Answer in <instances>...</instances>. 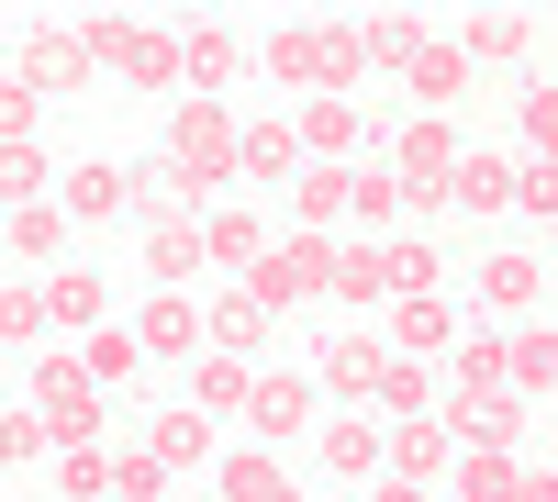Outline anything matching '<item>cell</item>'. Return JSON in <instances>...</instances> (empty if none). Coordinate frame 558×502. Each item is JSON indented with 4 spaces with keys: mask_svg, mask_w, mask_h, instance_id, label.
<instances>
[{
    "mask_svg": "<svg viewBox=\"0 0 558 502\" xmlns=\"http://www.w3.org/2000/svg\"><path fill=\"white\" fill-rule=\"evenodd\" d=\"M34 458H57L45 414H34V402H0V469H34Z\"/></svg>",
    "mask_w": 558,
    "mask_h": 502,
    "instance_id": "cell-35",
    "label": "cell"
},
{
    "mask_svg": "<svg viewBox=\"0 0 558 502\" xmlns=\"http://www.w3.org/2000/svg\"><path fill=\"white\" fill-rule=\"evenodd\" d=\"M391 179H402L413 212H447V201H458V123H447V112L402 123V134H391Z\"/></svg>",
    "mask_w": 558,
    "mask_h": 502,
    "instance_id": "cell-4",
    "label": "cell"
},
{
    "mask_svg": "<svg viewBox=\"0 0 558 502\" xmlns=\"http://www.w3.org/2000/svg\"><path fill=\"white\" fill-rule=\"evenodd\" d=\"M112 502H168V469H157V446H123V458H112Z\"/></svg>",
    "mask_w": 558,
    "mask_h": 502,
    "instance_id": "cell-43",
    "label": "cell"
},
{
    "mask_svg": "<svg viewBox=\"0 0 558 502\" xmlns=\"http://www.w3.org/2000/svg\"><path fill=\"white\" fill-rule=\"evenodd\" d=\"M336 302H347V313L391 302V257H380V235H368V246H336Z\"/></svg>",
    "mask_w": 558,
    "mask_h": 502,
    "instance_id": "cell-26",
    "label": "cell"
},
{
    "mask_svg": "<svg viewBox=\"0 0 558 502\" xmlns=\"http://www.w3.org/2000/svg\"><path fill=\"white\" fill-rule=\"evenodd\" d=\"M89 78V45L78 34H23V89L45 101V89H78Z\"/></svg>",
    "mask_w": 558,
    "mask_h": 502,
    "instance_id": "cell-20",
    "label": "cell"
},
{
    "mask_svg": "<svg viewBox=\"0 0 558 502\" xmlns=\"http://www.w3.org/2000/svg\"><path fill=\"white\" fill-rule=\"evenodd\" d=\"M0 146H34V89L0 78Z\"/></svg>",
    "mask_w": 558,
    "mask_h": 502,
    "instance_id": "cell-47",
    "label": "cell"
},
{
    "mask_svg": "<svg viewBox=\"0 0 558 502\" xmlns=\"http://www.w3.org/2000/svg\"><path fill=\"white\" fill-rule=\"evenodd\" d=\"M57 246H68V212H57V201L12 212V257H23V280H34V268H45V280H57Z\"/></svg>",
    "mask_w": 558,
    "mask_h": 502,
    "instance_id": "cell-29",
    "label": "cell"
},
{
    "mask_svg": "<svg viewBox=\"0 0 558 502\" xmlns=\"http://www.w3.org/2000/svg\"><path fill=\"white\" fill-rule=\"evenodd\" d=\"M268 325H279V313H257L246 291L213 302V346H223V357H257V369H268Z\"/></svg>",
    "mask_w": 558,
    "mask_h": 502,
    "instance_id": "cell-25",
    "label": "cell"
},
{
    "mask_svg": "<svg viewBox=\"0 0 558 502\" xmlns=\"http://www.w3.org/2000/svg\"><path fill=\"white\" fill-rule=\"evenodd\" d=\"M235 68H246V45L223 34V23H191V34H179V89H191V101H213Z\"/></svg>",
    "mask_w": 558,
    "mask_h": 502,
    "instance_id": "cell-10",
    "label": "cell"
},
{
    "mask_svg": "<svg viewBox=\"0 0 558 502\" xmlns=\"http://www.w3.org/2000/svg\"><path fill=\"white\" fill-rule=\"evenodd\" d=\"M380 257H391V302H425L436 291V246L425 235H380Z\"/></svg>",
    "mask_w": 558,
    "mask_h": 502,
    "instance_id": "cell-39",
    "label": "cell"
},
{
    "mask_svg": "<svg viewBox=\"0 0 558 502\" xmlns=\"http://www.w3.org/2000/svg\"><path fill=\"white\" fill-rule=\"evenodd\" d=\"M347 191H357V168H302V191H291L302 235H324V223H347Z\"/></svg>",
    "mask_w": 558,
    "mask_h": 502,
    "instance_id": "cell-31",
    "label": "cell"
},
{
    "mask_svg": "<svg viewBox=\"0 0 558 502\" xmlns=\"http://www.w3.org/2000/svg\"><path fill=\"white\" fill-rule=\"evenodd\" d=\"M368 502H436L425 480H380V491H368Z\"/></svg>",
    "mask_w": 558,
    "mask_h": 502,
    "instance_id": "cell-49",
    "label": "cell"
},
{
    "mask_svg": "<svg viewBox=\"0 0 558 502\" xmlns=\"http://www.w3.org/2000/svg\"><path fill=\"white\" fill-rule=\"evenodd\" d=\"M380 346H391V357H447V346H458V302H447V291H425V302H391Z\"/></svg>",
    "mask_w": 558,
    "mask_h": 502,
    "instance_id": "cell-9",
    "label": "cell"
},
{
    "mask_svg": "<svg viewBox=\"0 0 558 502\" xmlns=\"http://www.w3.org/2000/svg\"><path fill=\"white\" fill-rule=\"evenodd\" d=\"M313 402H324V380H302V369H257V402H246V446H291V436L313 425Z\"/></svg>",
    "mask_w": 558,
    "mask_h": 502,
    "instance_id": "cell-7",
    "label": "cell"
},
{
    "mask_svg": "<svg viewBox=\"0 0 558 502\" xmlns=\"http://www.w3.org/2000/svg\"><path fill=\"white\" fill-rule=\"evenodd\" d=\"M402 78L425 89V101H458V89H470V45H436V34H425V57H413Z\"/></svg>",
    "mask_w": 558,
    "mask_h": 502,
    "instance_id": "cell-36",
    "label": "cell"
},
{
    "mask_svg": "<svg viewBox=\"0 0 558 502\" xmlns=\"http://www.w3.org/2000/svg\"><path fill=\"white\" fill-rule=\"evenodd\" d=\"M257 313H302L313 291H336V246H324V235H302V223H291V246H268L257 268H246V280H235Z\"/></svg>",
    "mask_w": 558,
    "mask_h": 502,
    "instance_id": "cell-5",
    "label": "cell"
},
{
    "mask_svg": "<svg viewBox=\"0 0 558 502\" xmlns=\"http://www.w3.org/2000/svg\"><path fill=\"white\" fill-rule=\"evenodd\" d=\"M447 369H458L447 402H502V391H514V346H502V335H458V346H447Z\"/></svg>",
    "mask_w": 558,
    "mask_h": 502,
    "instance_id": "cell-11",
    "label": "cell"
},
{
    "mask_svg": "<svg viewBox=\"0 0 558 502\" xmlns=\"http://www.w3.org/2000/svg\"><path fill=\"white\" fill-rule=\"evenodd\" d=\"M202 235H213V268H235V280H246V268L268 257V223H246V212H213Z\"/></svg>",
    "mask_w": 558,
    "mask_h": 502,
    "instance_id": "cell-37",
    "label": "cell"
},
{
    "mask_svg": "<svg viewBox=\"0 0 558 502\" xmlns=\"http://www.w3.org/2000/svg\"><path fill=\"white\" fill-rule=\"evenodd\" d=\"M202 257H213V235H202L191 212H157V223H146V268H157V291H179Z\"/></svg>",
    "mask_w": 558,
    "mask_h": 502,
    "instance_id": "cell-17",
    "label": "cell"
},
{
    "mask_svg": "<svg viewBox=\"0 0 558 502\" xmlns=\"http://www.w3.org/2000/svg\"><path fill=\"white\" fill-rule=\"evenodd\" d=\"M447 469H458V436H447L436 414H425V425H391V480H425V491H436Z\"/></svg>",
    "mask_w": 558,
    "mask_h": 502,
    "instance_id": "cell-18",
    "label": "cell"
},
{
    "mask_svg": "<svg viewBox=\"0 0 558 502\" xmlns=\"http://www.w3.org/2000/svg\"><path fill=\"white\" fill-rule=\"evenodd\" d=\"M134 346H146V357H191L202 346V302L191 291H157L146 313H134Z\"/></svg>",
    "mask_w": 558,
    "mask_h": 502,
    "instance_id": "cell-15",
    "label": "cell"
},
{
    "mask_svg": "<svg viewBox=\"0 0 558 502\" xmlns=\"http://www.w3.org/2000/svg\"><path fill=\"white\" fill-rule=\"evenodd\" d=\"M525 414H536V402H514V391H502V402H436V425H447L458 446H492V458H514Z\"/></svg>",
    "mask_w": 558,
    "mask_h": 502,
    "instance_id": "cell-8",
    "label": "cell"
},
{
    "mask_svg": "<svg viewBox=\"0 0 558 502\" xmlns=\"http://www.w3.org/2000/svg\"><path fill=\"white\" fill-rule=\"evenodd\" d=\"M357 57L368 68H413V57H425V23H413V12H368L357 23Z\"/></svg>",
    "mask_w": 558,
    "mask_h": 502,
    "instance_id": "cell-28",
    "label": "cell"
},
{
    "mask_svg": "<svg viewBox=\"0 0 558 502\" xmlns=\"http://www.w3.org/2000/svg\"><path fill=\"white\" fill-rule=\"evenodd\" d=\"M481 302H492V313H536V302H547V268H536L525 246H502V257H481Z\"/></svg>",
    "mask_w": 558,
    "mask_h": 502,
    "instance_id": "cell-21",
    "label": "cell"
},
{
    "mask_svg": "<svg viewBox=\"0 0 558 502\" xmlns=\"http://www.w3.org/2000/svg\"><path fill=\"white\" fill-rule=\"evenodd\" d=\"M34 414L57 436V458L68 446H101V380H89L78 357H34Z\"/></svg>",
    "mask_w": 558,
    "mask_h": 502,
    "instance_id": "cell-6",
    "label": "cell"
},
{
    "mask_svg": "<svg viewBox=\"0 0 558 502\" xmlns=\"http://www.w3.org/2000/svg\"><path fill=\"white\" fill-rule=\"evenodd\" d=\"M45 313H57V325H78V335H101V325H112V291L89 280V268H57V280H45Z\"/></svg>",
    "mask_w": 558,
    "mask_h": 502,
    "instance_id": "cell-23",
    "label": "cell"
},
{
    "mask_svg": "<svg viewBox=\"0 0 558 502\" xmlns=\"http://www.w3.org/2000/svg\"><path fill=\"white\" fill-rule=\"evenodd\" d=\"M413 201H402V179H391V157L380 168H357V191H347V223H402Z\"/></svg>",
    "mask_w": 558,
    "mask_h": 502,
    "instance_id": "cell-40",
    "label": "cell"
},
{
    "mask_svg": "<svg viewBox=\"0 0 558 502\" xmlns=\"http://www.w3.org/2000/svg\"><path fill=\"white\" fill-rule=\"evenodd\" d=\"M78 45H89V68H112V78H134V89H179V34L134 23V12H89Z\"/></svg>",
    "mask_w": 558,
    "mask_h": 502,
    "instance_id": "cell-2",
    "label": "cell"
},
{
    "mask_svg": "<svg viewBox=\"0 0 558 502\" xmlns=\"http://www.w3.org/2000/svg\"><path fill=\"white\" fill-rule=\"evenodd\" d=\"M458 502H502V491H514V458H492V446H458Z\"/></svg>",
    "mask_w": 558,
    "mask_h": 502,
    "instance_id": "cell-41",
    "label": "cell"
},
{
    "mask_svg": "<svg viewBox=\"0 0 558 502\" xmlns=\"http://www.w3.org/2000/svg\"><path fill=\"white\" fill-rule=\"evenodd\" d=\"M380 369H391V346L380 335H336V346H324V391H336V402H368V391H380Z\"/></svg>",
    "mask_w": 558,
    "mask_h": 502,
    "instance_id": "cell-16",
    "label": "cell"
},
{
    "mask_svg": "<svg viewBox=\"0 0 558 502\" xmlns=\"http://www.w3.org/2000/svg\"><path fill=\"white\" fill-rule=\"evenodd\" d=\"M57 335V313H45V280H12L0 291V346H45Z\"/></svg>",
    "mask_w": 558,
    "mask_h": 502,
    "instance_id": "cell-33",
    "label": "cell"
},
{
    "mask_svg": "<svg viewBox=\"0 0 558 502\" xmlns=\"http://www.w3.org/2000/svg\"><path fill=\"white\" fill-rule=\"evenodd\" d=\"M257 68L279 78V101H347L368 57H357V23H279L257 45Z\"/></svg>",
    "mask_w": 558,
    "mask_h": 502,
    "instance_id": "cell-1",
    "label": "cell"
},
{
    "mask_svg": "<svg viewBox=\"0 0 558 502\" xmlns=\"http://www.w3.org/2000/svg\"><path fill=\"white\" fill-rule=\"evenodd\" d=\"M146 446H157L168 480H179V469H213V414H202V402H168V414L146 425Z\"/></svg>",
    "mask_w": 558,
    "mask_h": 502,
    "instance_id": "cell-12",
    "label": "cell"
},
{
    "mask_svg": "<svg viewBox=\"0 0 558 502\" xmlns=\"http://www.w3.org/2000/svg\"><path fill=\"white\" fill-rule=\"evenodd\" d=\"M291 134H302V157H313V168H347V157L368 146L357 101H302V123H291Z\"/></svg>",
    "mask_w": 558,
    "mask_h": 502,
    "instance_id": "cell-13",
    "label": "cell"
},
{
    "mask_svg": "<svg viewBox=\"0 0 558 502\" xmlns=\"http://www.w3.org/2000/svg\"><path fill=\"white\" fill-rule=\"evenodd\" d=\"M502 346H514V402H547V391H558V335H547V325H514Z\"/></svg>",
    "mask_w": 558,
    "mask_h": 502,
    "instance_id": "cell-27",
    "label": "cell"
},
{
    "mask_svg": "<svg viewBox=\"0 0 558 502\" xmlns=\"http://www.w3.org/2000/svg\"><path fill=\"white\" fill-rule=\"evenodd\" d=\"M123 201H134V168H112V157H101V168H68V179H57V212H68V223H112Z\"/></svg>",
    "mask_w": 558,
    "mask_h": 502,
    "instance_id": "cell-14",
    "label": "cell"
},
{
    "mask_svg": "<svg viewBox=\"0 0 558 502\" xmlns=\"http://www.w3.org/2000/svg\"><path fill=\"white\" fill-rule=\"evenodd\" d=\"M223 502H302L291 458H279V446H235V458H223Z\"/></svg>",
    "mask_w": 558,
    "mask_h": 502,
    "instance_id": "cell-22",
    "label": "cell"
},
{
    "mask_svg": "<svg viewBox=\"0 0 558 502\" xmlns=\"http://www.w3.org/2000/svg\"><path fill=\"white\" fill-rule=\"evenodd\" d=\"M291 157H302V134H291V123H246L235 179H291Z\"/></svg>",
    "mask_w": 558,
    "mask_h": 502,
    "instance_id": "cell-34",
    "label": "cell"
},
{
    "mask_svg": "<svg viewBox=\"0 0 558 502\" xmlns=\"http://www.w3.org/2000/svg\"><path fill=\"white\" fill-rule=\"evenodd\" d=\"M514 212H536V223H558V168H514Z\"/></svg>",
    "mask_w": 558,
    "mask_h": 502,
    "instance_id": "cell-46",
    "label": "cell"
},
{
    "mask_svg": "<svg viewBox=\"0 0 558 502\" xmlns=\"http://www.w3.org/2000/svg\"><path fill=\"white\" fill-rule=\"evenodd\" d=\"M34 201H57L45 191V146H0V212H34Z\"/></svg>",
    "mask_w": 558,
    "mask_h": 502,
    "instance_id": "cell-38",
    "label": "cell"
},
{
    "mask_svg": "<svg viewBox=\"0 0 558 502\" xmlns=\"http://www.w3.org/2000/svg\"><path fill=\"white\" fill-rule=\"evenodd\" d=\"M447 212H514V168L502 157H458V201Z\"/></svg>",
    "mask_w": 558,
    "mask_h": 502,
    "instance_id": "cell-32",
    "label": "cell"
},
{
    "mask_svg": "<svg viewBox=\"0 0 558 502\" xmlns=\"http://www.w3.org/2000/svg\"><path fill=\"white\" fill-rule=\"evenodd\" d=\"M458 45H470V68H481V57H525V12H470Z\"/></svg>",
    "mask_w": 558,
    "mask_h": 502,
    "instance_id": "cell-42",
    "label": "cell"
},
{
    "mask_svg": "<svg viewBox=\"0 0 558 502\" xmlns=\"http://www.w3.org/2000/svg\"><path fill=\"white\" fill-rule=\"evenodd\" d=\"M502 502H558V469H514V491Z\"/></svg>",
    "mask_w": 558,
    "mask_h": 502,
    "instance_id": "cell-48",
    "label": "cell"
},
{
    "mask_svg": "<svg viewBox=\"0 0 558 502\" xmlns=\"http://www.w3.org/2000/svg\"><path fill=\"white\" fill-rule=\"evenodd\" d=\"M525 134H536V168H558V89H525Z\"/></svg>",
    "mask_w": 558,
    "mask_h": 502,
    "instance_id": "cell-45",
    "label": "cell"
},
{
    "mask_svg": "<svg viewBox=\"0 0 558 502\" xmlns=\"http://www.w3.org/2000/svg\"><path fill=\"white\" fill-rule=\"evenodd\" d=\"M57 480H68V502H112V458H101V446H68Z\"/></svg>",
    "mask_w": 558,
    "mask_h": 502,
    "instance_id": "cell-44",
    "label": "cell"
},
{
    "mask_svg": "<svg viewBox=\"0 0 558 502\" xmlns=\"http://www.w3.org/2000/svg\"><path fill=\"white\" fill-rule=\"evenodd\" d=\"M191 402L223 425V414H246L257 402V357H223V346H202V380H191Z\"/></svg>",
    "mask_w": 558,
    "mask_h": 502,
    "instance_id": "cell-19",
    "label": "cell"
},
{
    "mask_svg": "<svg viewBox=\"0 0 558 502\" xmlns=\"http://www.w3.org/2000/svg\"><path fill=\"white\" fill-rule=\"evenodd\" d=\"M235 146H246V123L223 112V101H179V112H168V179H179V191L235 179Z\"/></svg>",
    "mask_w": 558,
    "mask_h": 502,
    "instance_id": "cell-3",
    "label": "cell"
},
{
    "mask_svg": "<svg viewBox=\"0 0 558 502\" xmlns=\"http://www.w3.org/2000/svg\"><path fill=\"white\" fill-rule=\"evenodd\" d=\"M78 369L101 380V391H123L134 369H146V346H134V325H101V335H78Z\"/></svg>",
    "mask_w": 558,
    "mask_h": 502,
    "instance_id": "cell-30",
    "label": "cell"
},
{
    "mask_svg": "<svg viewBox=\"0 0 558 502\" xmlns=\"http://www.w3.org/2000/svg\"><path fill=\"white\" fill-rule=\"evenodd\" d=\"M380 458H391V436L368 425V414H347V425H324V469H336V480H368Z\"/></svg>",
    "mask_w": 558,
    "mask_h": 502,
    "instance_id": "cell-24",
    "label": "cell"
}]
</instances>
